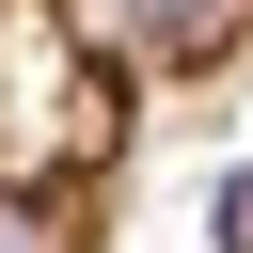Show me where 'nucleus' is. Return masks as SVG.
Instances as JSON below:
<instances>
[{
	"label": "nucleus",
	"instance_id": "f257e3e1",
	"mask_svg": "<svg viewBox=\"0 0 253 253\" xmlns=\"http://www.w3.org/2000/svg\"><path fill=\"white\" fill-rule=\"evenodd\" d=\"M253 63V0H0V253H95L142 126Z\"/></svg>",
	"mask_w": 253,
	"mask_h": 253
},
{
	"label": "nucleus",
	"instance_id": "f03ea898",
	"mask_svg": "<svg viewBox=\"0 0 253 253\" xmlns=\"http://www.w3.org/2000/svg\"><path fill=\"white\" fill-rule=\"evenodd\" d=\"M237 253H253V206H237Z\"/></svg>",
	"mask_w": 253,
	"mask_h": 253
}]
</instances>
